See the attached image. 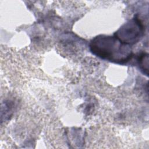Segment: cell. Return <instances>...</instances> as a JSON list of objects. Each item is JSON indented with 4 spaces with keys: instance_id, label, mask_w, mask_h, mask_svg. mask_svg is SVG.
Wrapping results in <instances>:
<instances>
[{
    "instance_id": "1",
    "label": "cell",
    "mask_w": 149,
    "mask_h": 149,
    "mask_svg": "<svg viewBox=\"0 0 149 149\" xmlns=\"http://www.w3.org/2000/svg\"><path fill=\"white\" fill-rule=\"evenodd\" d=\"M89 48L95 56L115 63L124 64L133 57L131 46L115 36L99 35L90 41Z\"/></svg>"
},
{
    "instance_id": "2",
    "label": "cell",
    "mask_w": 149,
    "mask_h": 149,
    "mask_svg": "<svg viewBox=\"0 0 149 149\" xmlns=\"http://www.w3.org/2000/svg\"><path fill=\"white\" fill-rule=\"evenodd\" d=\"M144 32V28L142 22L139 19L134 18L120 27L114 36L122 42L131 46L141 40Z\"/></svg>"
},
{
    "instance_id": "3",
    "label": "cell",
    "mask_w": 149,
    "mask_h": 149,
    "mask_svg": "<svg viewBox=\"0 0 149 149\" xmlns=\"http://www.w3.org/2000/svg\"><path fill=\"white\" fill-rule=\"evenodd\" d=\"M138 63L140 69L143 73L148 76V55L147 53H143L138 58Z\"/></svg>"
}]
</instances>
